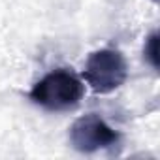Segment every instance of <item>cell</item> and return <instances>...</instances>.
Returning <instances> with one entry per match:
<instances>
[{
  "label": "cell",
  "instance_id": "cell-1",
  "mask_svg": "<svg viewBox=\"0 0 160 160\" xmlns=\"http://www.w3.org/2000/svg\"><path fill=\"white\" fill-rule=\"evenodd\" d=\"M85 85L73 72L58 68L43 75L30 91V100L47 111H70L79 106Z\"/></svg>",
  "mask_w": 160,
  "mask_h": 160
},
{
  "label": "cell",
  "instance_id": "cell-2",
  "mask_svg": "<svg viewBox=\"0 0 160 160\" xmlns=\"http://www.w3.org/2000/svg\"><path fill=\"white\" fill-rule=\"evenodd\" d=\"M83 77L96 94H109L117 91L128 77V66L121 51L98 49L89 55Z\"/></svg>",
  "mask_w": 160,
  "mask_h": 160
},
{
  "label": "cell",
  "instance_id": "cell-3",
  "mask_svg": "<svg viewBox=\"0 0 160 160\" xmlns=\"http://www.w3.org/2000/svg\"><path fill=\"white\" fill-rule=\"evenodd\" d=\"M70 143L79 152H96L119 143L121 134L113 130L100 115L89 113L73 121L70 126Z\"/></svg>",
  "mask_w": 160,
  "mask_h": 160
},
{
  "label": "cell",
  "instance_id": "cell-4",
  "mask_svg": "<svg viewBox=\"0 0 160 160\" xmlns=\"http://www.w3.org/2000/svg\"><path fill=\"white\" fill-rule=\"evenodd\" d=\"M143 57H145V60H147L154 70H158V34H156V32H152V34L145 40Z\"/></svg>",
  "mask_w": 160,
  "mask_h": 160
},
{
  "label": "cell",
  "instance_id": "cell-5",
  "mask_svg": "<svg viewBox=\"0 0 160 160\" xmlns=\"http://www.w3.org/2000/svg\"><path fill=\"white\" fill-rule=\"evenodd\" d=\"M154 2H156V0H154Z\"/></svg>",
  "mask_w": 160,
  "mask_h": 160
}]
</instances>
